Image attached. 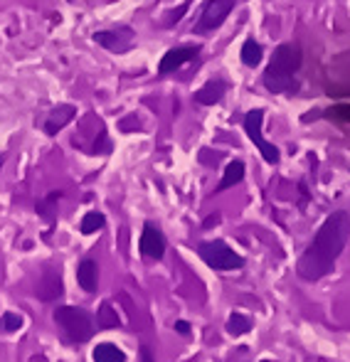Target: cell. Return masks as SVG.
I'll return each instance as SVG.
<instances>
[{
	"mask_svg": "<svg viewBox=\"0 0 350 362\" xmlns=\"http://www.w3.org/2000/svg\"><path fill=\"white\" fill-rule=\"evenodd\" d=\"M350 237V217L348 212L338 210L333 215L326 217V222L321 224V229L316 232L313 242L308 244V249L301 254L296 264V272L306 281H318L326 274L333 272L338 257L343 254Z\"/></svg>",
	"mask_w": 350,
	"mask_h": 362,
	"instance_id": "6da1fadb",
	"label": "cell"
},
{
	"mask_svg": "<svg viewBox=\"0 0 350 362\" xmlns=\"http://www.w3.org/2000/svg\"><path fill=\"white\" fill-rule=\"evenodd\" d=\"M301 69V49L293 45H279L272 62L264 69V86L272 94H293L298 91L296 72Z\"/></svg>",
	"mask_w": 350,
	"mask_h": 362,
	"instance_id": "7a4b0ae2",
	"label": "cell"
},
{
	"mask_svg": "<svg viewBox=\"0 0 350 362\" xmlns=\"http://www.w3.org/2000/svg\"><path fill=\"white\" fill-rule=\"evenodd\" d=\"M52 318H54V323L64 330V335H67L69 340H74V343H84V340H89L91 335H94V328H96L94 318H91L84 308L59 305V308H54Z\"/></svg>",
	"mask_w": 350,
	"mask_h": 362,
	"instance_id": "3957f363",
	"label": "cell"
},
{
	"mask_svg": "<svg viewBox=\"0 0 350 362\" xmlns=\"http://www.w3.org/2000/svg\"><path fill=\"white\" fill-rule=\"evenodd\" d=\"M197 254L200 259L215 272H237V269L245 267V259L235 252V249L227 247L222 239H215V242H202L197 247Z\"/></svg>",
	"mask_w": 350,
	"mask_h": 362,
	"instance_id": "277c9868",
	"label": "cell"
},
{
	"mask_svg": "<svg viewBox=\"0 0 350 362\" xmlns=\"http://www.w3.org/2000/svg\"><path fill=\"white\" fill-rule=\"evenodd\" d=\"M262 126H264V109H255V111H250V114L245 116V131H247V136H250V141L259 148L262 158L269 163V165H276L279 158H281V153H279L276 146L269 144V141L264 139Z\"/></svg>",
	"mask_w": 350,
	"mask_h": 362,
	"instance_id": "5b68a950",
	"label": "cell"
},
{
	"mask_svg": "<svg viewBox=\"0 0 350 362\" xmlns=\"http://www.w3.org/2000/svg\"><path fill=\"white\" fill-rule=\"evenodd\" d=\"M99 47L109 49V52H116V54H124L129 49H134L136 45V33L129 28V25H119V28H111V30H99V33L91 35Z\"/></svg>",
	"mask_w": 350,
	"mask_h": 362,
	"instance_id": "8992f818",
	"label": "cell"
},
{
	"mask_svg": "<svg viewBox=\"0 0 350 362\" xmlns=\"http://www.w3.org/2000/svg\"><path fill=\"white\" fill-rule=\"evenodd\" d=\"M235 3L237 0H207L205 8H202V13H200V20H197L195 28H192V33L202 35V33L217 30L227 20V15L235 10Z\"/></svg>",
	"mask_w": 350,
	"mask_h": 362,
	"instance_id": "52a82bcc",
	"label": "cell"
},
{
	"mask_svg": "<svg viewBox=\"0 0 350 362\" xmlns=\"http://www.w3.org/2000/svg\"><path fill=\"white\" fill-rule=\"evenodd\" d=\"M197 54H200V47H197V45H185V47L170 49V52H165V54H163V59H161L158 72H161V74H173V72H177L180 67H185L187 62L197 59Z\"/></svg>",
	"mask_w": 350,
	"mask_h": 362,
	"instance_id": "ba28073f",
	"label": "cell"
},
{
	"mask_svg": "<svg viewBox=\"0 0 350 362\" xmlns=\"http://www.w3.org/2000/svg\"><path fill=\"white\" fill-rule=\"evenodd\" d=\"M139 249L144 257L148 259H163L165 254V237L156 224L146 222L144 224V232H141V242H139Z\"/></svg>",
	"mask_w": 350,
	"mask_h": 362,
	"instance_id": "9c48e42d",
	"label": "cell"
},
{
	"mask_svg": "<svg viewBox=\"0 0 350 362\" xmlns=\"http://www.w3.org/2000/svg\"><path fill=\"white\" fill-rule=\"evenodd\" d=\"M77 116V109H74L72 104H62L57 106V109L52 111V114L47 116V121H45V134L47 136H57L59 131L64 129V126L69 124V121Z\"/></svg>",
	"mask_w": 350,
	"mask_h": 362,
	"instance_id": "30bf717a",
	"label": "cell"
},
{
	"mask_svg": "<svg viewBox=\"0 0 350 362\" xmlns=\"http://www.w3.org/2000/svg\"><path fill=\"white\" fill-rule=\"evenodd\" d=\"M225 91H227V81L210 79L205 86H202V89L195 91V96H192V99H195V104H200V106H215L217 101H222Z\"/></svg>",
	"mask_w": 350,
	"mask_h": 362,
	"instance_id": "8fae6325",
	"label": "cell"
},
{
	"mask_svg": "<svg viewBox=\"0 0 350 362\" xmlns=\"http://www.w3.org/2000/svg\"><path fill=\"white\" fill-rule=\"evenodd\" d=\"M77 281L87 293H94L96 284H99V269H96L94 259H84L82 264L77 267Z\"/></svg>",
	"mask_w": 350,
	"mask_h": 362,
	"instance_id": "7c38bea8",
	"label": "cell"
},
{
	"mask_svg": "<svg viewBox=\"0 0 350 362\" xmlns=\"http://www.w3.org/2000/svg\"><path fill=\"white\" fill-rule=\"evenodd\" d=\"M94 362H126V353L121 348H116L114 343H101L91 353Z\"/></svg>",
	"mask_w": 350,
	"mask_h": 362,
	"instance_id": "4fadbf2b",
	"label": "cell"
},
{
	"mask_svg": "<svg viewBox=\"0 0 350 362\" xmlns=\"http://www.w3.org/2000/svg\"><path fill=\"white\" fill-rule=\"evenodd\" d=\"M242 177H245V163H242V160H232L230 165L225 168V175H222L217 190H227V187L237 185V182H242Z\"/></svg>",
	"mask_w": 350,
	"mask_h": 362,
	"instance_id": "5bb4252c",
	"label": "cell"
},
{
	"mask_svg": "<svg viewBox=\"0 0 350 362\" xmlns=\"http://www.w3.org/2000/svg\"><path fill=\"white\" fill-rule=\"evenodd\" d=\"M240 57H242V62H245L247 67H257V64L262 62V57H264L262 45H259V42H255V40H245Z\"/></svg>",
	"mask_w": 350,
	"mask_h": 362,
	"instance_id": "9a60e30c",
	"label": "cell"
},
{
	"mask_svg": "<svg viewBox=\"0 0 350 362\" xmlns=\"http://www.w3.org/2000/svg\"><path fill=\"white\" fill-rule=\"evenodd\" d=\"M252 330V320L242 313H232L230 320H227V333L240 338V335H247Z\"/></svg>",
	"mask_w": 350,
	"mask_h": 362,
	"instance_id": "2e32d148",
	"label": "cell"
},
{
	"mask_svg": "<svg viewBox=\"0 0 350 362\" xmlns=\"http://www.w3.org/2000/svg\"><path fill=\"white\" fill-rule=\"evenodd\" d=\"M187 10H190V0H182L180 5H177V8H173V10H168V13L163 15V23H161V28H175L177 23H180L182 20V15L187 13Z\"/></svg>",
	"mask_w": 350,
	"mask_h": 362,
	"instance_id": "e0dca14e",
	"label": "cell"
},
{
	"mask_svg": "<svg viewBox=\"0 0 350 362\" xmlns=\"http://www.w3.org/2000/svg\"><path fill=\"white\" fill-rule=\"evenodd\" d=\"M99 328H106V330H111V328H119V315H116V310L111 308V303H101V308H99Z\"/></svg>",
	"mask_w": 350,
	"mask_h": 362,
	"instance_id": "ac0fdd59",
	"label": "cell"
},
{
	"mask_svg": "<svg viewBox=\"0 0 350 362\" xmlns=\"http://www.w3.org/2000/svg\"><path fill=\"white\" fill-rule=\"evenodd\" d=\"M104 224H106V217L101 215V212H87L84 219H82V232L84 234H94V232H99Z\"/></svg>",
	"mask_w": 350,
	"mask_h": 362,
	"instance_id": "d6986e66",
	"label": "cell"
},
{
	"mask_svg": "<svg viewBox=\"0 0 350 362\" xmlns=\"http://www.w3.org/2000/svg\"><path fill=\"white\" fill-rule=\"evenodd\" d=\"M326 119L338 121V124H350V104H338L326 109Z\"/></svg>",
	"mask_w": 350,
	"mask_h": 362,
	"instance_id": "ffe728a7",
	"label": "cell"
},
{
	"mask_svg": "<svg viewBox=\"0 0 350 362\" xmlns=\"http://www.w3.org/2000/svg\"><path fill=\"white\" fill-rule=\"evenodd\" d=\"M23 328V315L18 313H3V318H0V330L3 333H15V330Z\"/></svg>",
	"mask_w": 350,
	"mask_h": 362,
	"instance_id": "44dd1931",
	"label": "cell"
},
{
	"mask_svg": "<svg viewBox=\"0 0 350 362\" xmlns=\"http://www.w3.org/2000/svg\"><path fill=\"white\" fill-rule=\"evenodd\" d=\"M175 330H177L180 335H187V333H190V323H187V320H177V323H175Z\"/></svg>",
	"mask_w": 350,
	"mask_h": 362,
	"instance_id": "7402d4cb",
	"label": "cell"
},
{
	"mask_svg": "<svg viewBox=\"0 0 350 362\" xmlns=\"http://www.w3.org/2000/svg\"><path fill=\"white\" fill-rule=\"evenodd\" d=\"M141 360H144V362H156L153 355L148 353V348H141Z\"/></svg>",
	"mask_w": 350,
	"mask_h": 362,
	"instance_id": "603a6c76",
	"label": "cell"
},
{
	"mask_svg": "<svg viewBox=\"0 0 350 362\" xmlns=\"http://www.w3.org/2000/svg\"><path fill=\"white\" fill-rule=\"evenodd\" d=\"M0 168H3V156H0Z\"/></svg>",
	"mask_w": 350,
	"mask_h": 362,
	"instance_id": "cb8c5ba5",
	"label": "cell"
}]
</instances>
